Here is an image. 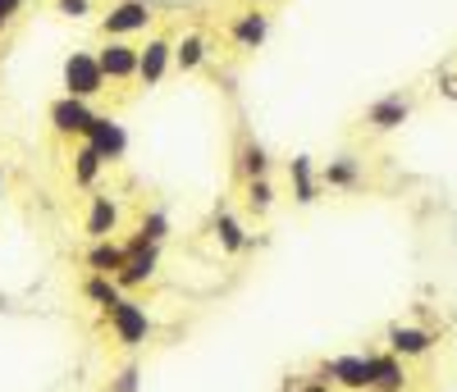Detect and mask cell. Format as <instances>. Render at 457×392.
Segmentation results:
<instances>
[{"label":"cell","mask_w":457,"mask_h":392,"mask_svg":"<svg viewBox=\"0 0 457 392\" xmlns=\"http://www.w3.org/2000/svg\"><path fill=\"white\" fill-rule=\"evenodd\" d=\"M270 206H275L270 178H247V183H243V210L261 219V215H270Z\"/></svg>","instance_id":"7402d4cb"},{"label":"cell","mask_w":457,"mask_h":392,"mask_svg":"<svg viewBox=\"0 0 457 392\" xmlns=\"http://www.w3.org/2000/svg\"><path fill=\"white\" fill-rule=\"evenodd\" d=\"M0 192H5V169H0Z\"/></svg>","instance_id":"f546056e"},{"label":"cell","mask_w":457,"mask_h":392,"mask_svg":"<svg viewBox=\"0 0 457 392\" xmlns=\"http://www.w3.org/2000/svg\"><path fill=\"white\" fill-rule=\"evenodd\" d=\"M234 174H238V183H247V178H270V151H265L247 128H243L238 142H234Z\"/></svg>","instance_id":"4fadbf2b"},{"label":"cell","mask_w":457,"mask_h":392,"mask_svg":"<svg viewBox=\"0 0 457 392\" xmlns=\"http://www.w3.org/2000/svg\"><path fill=\"white\" fill-rule=\"evenodd\" d=\"M174 69V37L170 32H146V42L137 46V87L151 92L161 87Z\"/></svg>","instance_id":"5b68a950"},{"label":"cell","mask_w":457,"mask_h":392,"mask_svg":"<svg viewBox=\"0 0 457 392\" xmlns=\"http://www.w3.org/2000/svg\"><path fill=\"white\" fill-rule=\"evenodd\" d=\"M165 238H170V215L165 210H142L129 242H137V247H165Z\"/></svg>","instance_id":"44dd1931"},{"label":"cell","mask_w":457,"mask_h":392,"mask_svg":"<svg viewBox=\"0 0 457 392\" xmlns=\"http://www.w3.org/2000/svg\"><path fill=\"white\" fill-rule=\"evenodd\" d=\"M297 392H334L320 374H302V383H297Z\"/></svg>","instance_id":"83f0119b"},{"label":"cell","mask_w":457,"mask_h":392,"mask_svg":"<svg viewBox=\"0 0 457 392\" xmlns=\"http://www.w3.org/2000/svg\"><path fill=\"white\" fill-rule=\"evenodd\" d=\"M211 228H215V242H220V251L224 256H238V251H247V228H243V219L234 215V210H215V219H211Z\"/></svg>","instance_id":"d6986e66"},{"label":"cell","mask_w":457,"mask_h":392,"mask_svg":"<svg viewBox=\"0 0 457 392\" xmlns=\"http://www.w3.org/2000/svg\"><path fill=\"white\" fill-rule=\"evenodd\" d=\"M60 83H64V96H79V101H96L105 96V73L96 64V51L79 46V51H69L64 55V73H60Z\"/></svg>","instance_id":"3957f363"},{"label":"cell","mask_w":457,"mask_h":392,"mask_svg":"<svg viewBox=\"0 0 457 392\" xmlns=\"http://www.w3.org/2000/svg\"><path fill=\"white\" fill-rule=\"evenodd\" d=\"M92 119H96V105H92V101H79V96H55L51 110H46V124H51V133H55L64 146L83 142Z\"/></svg>","instance_id":"277c9868"},{"label":"cell","mask_w":457,"mask_h":392,"mask_svg":"<svg viewBox=\"0 0 457 392\" xmlns=\"http://www.w3.org/2000/svg\"><path fill=\"white\" fill-rule=\"evenodd\" d=\"M120 224H124V206H120V196H114V192H101V187H92L83 233H87L92 242H101V238H114V233H120Z\"/></svg>","instance_id":"ba28073f"},{"label":"cell","mask_w":457,"mask_h":392,"mask_svg":"<svg viewBox=\"0 0 457 392\" xmlns=\"http://www.w3.org/2000/svg\"><path fill=\"white\" fill-rule=\"evenodd\" d=\"M366 365H370V383H366V392H407V365H403V356H394V351H375V356H366Z\"/></svg>","instance_id":"7c38bea8"},{"label":"cell","mask_w":457,"mask_h":392,"mask_svg":"<svg viewBox=\"0 0 457 392\" xmlns=\"http://www.w3.org/2000/svg\"><path fill=\"white\" fill-rule=\"evenodd\" d=\"M87 146H96V155L105 165H114V160H124L129 155V133H124V124L114 119V114H101L96 110V119L87 124V137H83Z\"/></svg>","instance_id":"9c48e42d"},{"label":"cell","mask_w":457,"mask_h":392,"mask_svg":"<svg viewBox=\"0 0 457 392\" xmlns=\"http://www.w3.org/2000/svg\"><path fill=\"white\" fill-rule=\"evenodd\" d=\"M243 5H261V10H270V0H243Z\"/></svg>","instance_id":"f1b7e54d"},{"label":"cell","mask_w":457,"mask_h":392,"mask_svg":"<svg viewBox=\"0 0 457 392\" xmlns=\"http://www.w3.org/2000/svg\"><path fill=\"white\" fill-rule=\"evenodd\" d=\"M156 274H161V247H137V242H129V260H124L120 274H114V283H120L124 297H129V292L146 288Z\"/></svg>","instance_id":"30bf717a"},{"label":"cell","mask_w":457,"mask_h":392,"mask_svg":"<svg viewBox=\"0 0 457 392\" xmlns=\"http://www.w3.org/2000/svg\"><path fill=\"white\" fill-rule=\"evenodd\" d=\"M19 14H23V0H0V37L19 23Z\"/></svg>","instance_id":"4316f807"},{"label":"cell","mask_w":457,"mask_h":392,"mask_svg":"<svg viewBox=\"0 0 457 392\" xmlns=\"http://www.w3.org/2000/svg\"><path fill=\"white\" fill-rule=\"evenodd\" d=\"M124 260H129V242H120V238H101V242H92L87 256H83L87 274H110V279L124 269Z\"/></svg>","instance_id":"2e32d148"},{"label":"cell","mask_w":457,"mask_h":392,"mask_svg":"<svg viewBox=\"0 0 457 392\" xmlns=\"http://www.w3.org/2000/svg\"><path fill=\"white\" fill-rule=\"evenodd\" d=\"M411 114V96H403V92H389V96H379L370 110H366V124L375 128V133H389V128H398L403 119Z\"/></svg>","instance_id":"ac0fdd59"},{"label":"cell","mask_w":457,"mask_h":392,"mask_svg":"<svg viewBox=\"0 0 457 392\" xmlns=\"http://www.w3.org/2000/svg\"><path fill=\"white\" fill-rule=\"evenodd\" d=\"M137 388H142V370H137L133 361H129L120 374H114V379L105 383V392H137Z\"/></svg>","instance_id":"484cf974"},{"label":"cell","mask_w":457,"mask_h":392,"mask_svg":"<svg viewBox=\"0 0 457 392\" xmlns=\"http://www.w3.org/2000/svg\"><path fill=\"white\" fill-rule=\"evenodd\" d=\"M101 320H105L110 338L124 351H137V347H146L151 338H156V320L146 315V306L137 297H120L110 310H101Z\"/></svg>","instance_id":"7a4b0ae2"},{"label":"cell","mask_w":457,"mask_h":392,"mask_svg":"<svg viewBox=\"0 0 457 392\" xmlns=\"http://www.w3.org/2000/svg\"><path fill=\"white\" fill-rule=\"evenodd\" d=\"M96 32H101V42H110V37H120V42L146 37V32H156V5L151 0H110L96 19Z\"/></svg>","instance_id":"6da1fadb"},{"label":"cell","mask_w":457,"mask_h":392,"mask_svg":"<svg viewBox=\"0 0 457 392\" xmlns=\"http://www.w3.org/2000/svg\"><path fill=\"white\" fill-rule=\"evenodd\" d=\"M96 64L105 73V87H133L137 83V42L110 37V42L96 46Z\"/></svg>","instance_id":"8992f818"},{"label":"cell","mask_w":457,"mask_h":392,"mask_svg":"<svg viewBox=\"0 0 457 392\" xmlns=\"http://www.w3.org/2000/svg\"><path fill=\"white\" fill-rule=\"evenodd\" d=\"M357 160L353 155H338V160H329L325 169H320V187H353L357 183Z\"/></svg>","instance_id":"cb8c5ba5"},{"label":"cell","mask_w":457,"mask_h":392,"mask_svg":"<svg viewBox=\"0 0 457 392\" xmlns=\"http://www.w3.org/2000/svg\"><path fill=\"white\" fill-rule=\"evenodd\" d=\"M101 169H105V160L96 155V146H87V142H73L69 146V178H73V187L92 192L96 178H101Z\"/></svg>","instance_id":"9a60e30c"},{"label":"cell","mask_w":457,"mask_h":392,"mask_svg":"<svg viewBox=\"0 0 457 392\" xmlns=\"http://www.w3.org/2000/svg\"><path fill=\"white\" fill-rule=\"evenodd\" d=\"M435 342H439V338H435L430 329H416V324H394V329H389V351H394V356H403V361L426 356Z\"/></svg>","instance_id":"e0dca14e"},{"label":"cell","mask_w":457,"mask_h":392,"mask_svg":"<svg viewBox=\"0 0 457 392\" xmlns=\"http://www.w3.org/2000/svg\"><path fill=\"white\" fill-rule=\"evenodd\" d=\"M288 183H293L297 206H312V201H316V196H320V174H316L312 155H297V160H288Z\"/></svg>","instance_id":"ffe728a7"},{"label":"cell","mask_w":457,"mask_h":392,"mask_svg":"<svg viewBox=\"0 0 457 392\" xmlns=\"http://www.w3.org/2000/svg\"><path fill=\"white\" fill-rule=\"evenodd\" d=\"M211 60V37L202 28H187L183 37H174V69L179 73H197Z\"/></svg>","instance_id":"5bb4252c"},{"label":"cell","mask_w":457,"mask_h":392,"mask_svg":"<svg viewBox=\"0 0 457 392\" xmlns=\"http://www.w3.org/2000/svg\"><path fill=\"white\" fill-rule=\"evenodd\" d=\"M51 10H55L60 19H73V23H83V19L101 14V10H96V0H51Z\"/></svg>","instance_id":"d4e9b609"},{"label":"cell","mask_w":457,"mask_h":392,"mask_svg":"<svg viewBox=\"0 0 457 392\" xmlns=\"http://www.w3.org/2000/svg\"><path fill=\"white\" fill-rule=\"evenodd\" d=\"M83 297H87L92 306H101V310H110L114 301H120V297H124V288H120V283H114V279H110V274H87V279H83Z\"/></svg>","instance_id":"603a6c76"},{"label":"cell","mask_w":457,"mask_h":392,"mask_svg":"<svg viewBox=\"0 0 457 392\" xmlns=\"http://www.w3.org/2000/svg\"><path fill=\"white\" fill-rule=\"evenodd\" d=\"M316 374H320L329 388H348V392H366V383H370L366 356H334V361H320Z\"/></svg>","instance_id":"8fae6325"},{"label":"cell","mask_w":457,"mask_h":392,"mask_svg":"<svg viewBox=\"0 0 457 392\" xmlns=\"http://www.w3.org/2000/svg\"><path fill=\"white\" fill-rule=\"evenodd\" d=\"M224 37H228V46L252 55L265 46V37H270V10H261V5H243L234 19L224 23Z\"/></svg>","instance_id":"52a82bcc"}]
</instances>
